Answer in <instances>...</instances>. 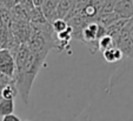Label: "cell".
<instances>
[{
    "label": "cell",
    "mask_w": 133,
    "mask_h": 121,
    "mask_svg": "<svg viewBox=\"0 0 133 121\" xmlns=\"http://www.w3.org/2000/svg\"><path fill=\"white\" fill-rule=\"evenodd\" d=\"M15 62V72L13 76L18 89V95L27 105L32 85L40 71L46 56L35 54L28 48L26 44L18 46L12 52Z\"/></svg>",
    "instance_id": "6da1fadb"
},
{
    "label": "cell",
    "mask_w": 133,
    "mask_h": 121,
    "mask_svg": "<svg viewBox=\"0 0 133 121\" xmlns=\"http://www.w3.org/2000/svg\"><path fill=\"white\" fill-rule=\"evenodd\" d=\"M14 72L15 62L12 52L10 49H6V48H1L0 49V73L13 80Z\"/></svg>",
    "instance_id": "7a4b0ae2"
},
{
    "label": "cell",
    "mask_w": 133,
    "mask_h": 121,
    "mask_svg": "<svg viewBox=\"0 0 133 121\" xmlns=\"http://www.w3.org/2000/svg\"><path fill=\"white\" fill-rule=\"evenodd\" d=\"M113 12L124 20L133 18V1L132 0H118L113 7Z\"/></svg>",
    "instance_id": "3957f363"
},
{
    "label": "cell",
    "mask_w": 133,
    "mask_h": 121,
    "mask_svg": "<svg viewBox=\"0 0 133 121\" xmlns=\"http://www.w3.org/2000/svg\"><path fill=\"white\" fill-rule=\"evenodd\" d=\"M15 101L14 99H1L0 100V118L10 114H14Z\"/></svg>",
    "instance_id": "277c9868"
},
{
    "label": "cell",
    "mask_w": 133,
    "mask_h": 121,
    "mask_svg": "<svg viewBox=\"0 0 133 121\" xmlns=\"http://www.w3.org/2000/svg\"><path fill=\"white\" fill-rule=\"evenodd\" d=\"M103 56L107 62H118L124 58L121 51L117 47H112L110 49L103 52Z\"/></svg>",
    "instance_id": "5b68a950"
},
{
    "label": "cell",
    "mask_w": 133,
    "mask_h": 121,
    "mask_svg": "<svg viewBox=\"0 0 133 121\" xmlns=\"http://www.w3.org/2000/svg\"><path fill=\"white\" fill-rule=\"evenodd\" d=\"M18 96V89L14 81L6 83L3 86L1 89V98L3 99H15Z\"/></svg>",
    "instance_id": "8992f818"
},
{
    "label": "cell",
    "mask_w": 133,
    "mask_h": 121,
    "mask_svg": "<svg viewBox=\"0 0 133 121\" xmlns=\"http://www.w3.org/2000/svg\"><path fill=\"white\" fill-rule=\"evenodd\" d=\"M112 47H116L114 45V40L108 35H104L103 38H100L98 40V48L99 52H105V51L110 49Z\"/></svg>",
    "instance_id": "52a82bcc"
},
{
    "label": "cell",
    "mask_w": 133,
    "mask_h": 121,
    "mask_svg": "<svg viewBox=\"0 0 133 121\" xmlns=\"http://www.w3.org/2000/svg\"><path fill=\"white\" fill-rule=\"evenodd\" d=\"M51 26H52V30L54 32V34L63 33L68 28V24L65 19H55L54 21L51 23Z\"/></svg>",
    "instance_id": "ba28073f"
},
{
    "label": "cell",
    "mask_w": 133,
    "mask_h": 121,
    "mask_svg": "<svg viewBox=\"0 0 133 121\" xmlns=\"http://www.w3.org/2000/svg\"><path fill=\"white\" fill-rule=\"evenodd\" d=\"M107 1L108 0H86V4L93 6V7H96L97 10L99 11L106 3H107Z\"/></svg>",
    "instance_id": "9c48e42d"
},
{
    "label": "cell",
    "mask_w": 133,
    "mask_h": 121,
    "mask_svg": "<svg viewBox=\"0 0 133 121\" xmlns=\"http://www.w3.org/2000/svg\"><path fill=\"white\" fill-rule=\"evenodd\" d=\"M0 121H23V120L18 115H15V114H10V115H6L4 118H1Z\"/></svg>",
    "instance_id": "30bf717a"
},
{
    "label": "cell",
    "mask_w": 133,
    "mask_h": 121,
    "mask_svg": "<svg viewBox=\"0 0 133 121\" xmlns=\"http://www.w3.org/2000/svg\"><path fill=\"white\" fill-rule=\"evenodd\" d=\"M11 81H13L12 79L7 78V76H5L4 74L0 73V86H4V85H6V83L11 82Z\"/></svg>",
    "instance_id": "8fae6325"
},
{
    "label": "cell",
    "mask_w": 133,
    "mask_h": 121,
    "mask_svg": "<svg viewBox=\"0 0 133 121\" xmlns=\"http://www.w3.org/2000/svg\"><path fill=\"white\" fill-rule=\"evenodd\" d=\"M32 3L35 8H41V6L45 3V0H32Z\"/></svg>",
    "instance_id": "7c38bea8"
},
{
    "label": "cell",
    "mask_w": 133,
    "mask_h": 121,
    "mask_svg": "<svg viewBox=\"0 0 133 121\" xmlns=\"http://www.w3.org/2000/svg\"><path fill=\"white\" fill-rule=\"evenodd\" d=\"M1 89H3V86H0V100L3 99V98H1Z\"/></svg>",
    "instance_id": "4fadbf2b"
},
{
    "label": "cell",
    "mask_w": 133,
    "mask_h": 121,
    "mask_svg": "<svg viewBox=\"0 0 133 121\" xmlns=\"http://www.w3.org/2000/svg\"><path fill=\"white\" fill-rule=\"evenodd\" d=\"M0 49H1V45H0Z\"/></svg>",
    "instance_id": "5bb4252c"
},
{
    "label": "cell",
    "mask_w": 133,
    "mask_h": 121,
    "mask_svg": "<svg viewBox=\"0 0 133 121\" xmlns=\"http://www.w3.org/2000/svg\"><path fill=\"white\" fill-rule=\"evenodd\" d=\"M132 1H133V0H132Z\"/></svg>",
    "instance_id": "9a60e30c"
}]
</instances>
